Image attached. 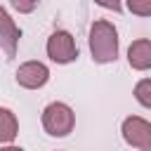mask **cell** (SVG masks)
Here are the masks:
<instances>
[{
  "label": "cell",
  "mask_w": 151,
  "mask_h": 151,
  "mask_svg": "<svg viewBox=\"0 0 151 151\" xmlns=\"http://www.w3.org/2000/svg\"><path fill=\"white\" fill-rule=\"evenodd\" d=\"M90 52L97 64L116 61L118 57V33L111 21H94L90 28Z\"/></svg>",
  "instance_id": "cell-1"
},
{
  "label": "cell",
  "mask_w": 151,
  "mask_h": 151,
  "mask_svg": "<svg viewBox=\"0 0 151 151\" xmlns=\"http://www.w3.org/2000/svg\"><path fill=\"white\" fill-rule=\"evenodd\" d=\"M73 125H76V116L68 104L54 101L42 111V127L52 137H66L73 130Z\"/></svg>",
  "instance_id": "cell-2"
},
{
  "label": "cell",
  "mask_w": 151,
  "mask_h": 151,
  "mask_svg": "<svg viewBox=\"0 0 151 151\" xmlns=\"http://www.w3.org/2000/svg\"><path fill=\"white\" fill-rule=\"evenodd\" d=\"M123 139L142 151H151V123L139 116H130L123 120Z\"/></svg>",
  "instance_id": "cell-3"
},
{
  "label": "cell",
  "mask_w": 151,
  "mask_h": 151,
  "mask_svg": "<svg viewBox=\"0 0 151 151\" xmlns=\"http://www.w3.org/2000/svg\"><path fill=\"white\" fill-rule=\"evenodd\" d=\"M47 57L57 64H68L78 57V47H76V40L68 31H57L50 35L47 40Z\"/></svg>",
  "instance_id": "cell-4"
},
{
  "label": "cell",
  "mask_w": 151,
  "mask_h": 151,
  "mask_svg": "<svg viewBox=\"0 0 151 151\" xmlns=\"http://www.w3.org/2000/svg\"><path fill=\"white\" fill-rule=\"evenodd\" d=\"M47 78H50V71H47V66L40 64V61H26V64H21L19 71H17V83H19L21 87H28V90L42 87V85L47 83Z\"/></svg>",
  "instance_id": "cell-5"
},
{
  "label": "cell",
  "mask_w": 151,
  "mask_h": 151,
  "mask_svg": "<svg viewBox=\"0 0 151 151\" xmlns=\"http://www.w3.org/2000/svg\"><path fill=\"white\" fill-rule=\"evenodd\" d=\"M19 38H21V31L17 28L14 19L7 14L5 7H0V47L5 50L7 57H14V54H17Z\"/></svg>",
  "instance_id": "cell-6"
},
{
  "label": "cell",
  "mask_w": 151,
  "mask_h": 151,
  "mask_svg": "<svg viewBox=\"0 0 151 151\" xmlns=\"http://www.w3.org/2000/svg\"><path fill=\"white\" fill-rule=\"evenodd\" d=\"M127 61H130V66L137 68V71L151 68V40H146V38L134 40V42L127 47Z\"/></svg>",
  "instance_id": "cell-7"
},
{
  "label": "cell",
  "mask_w": 151,
  "mask_h": 151,
  "mask_svg": "<svg viewBox=\"0 0 151 151\" xmlns=\"http://www.w3.org/2000/svg\"><path fill=\"white\" fill-rule=\"evenodd\" d=\"M19 132V123L9 109H0V142H12Z\"/></svg>",
  "instance_id": "cell-8"
},
{
  "label": "cell",
  "mask_w": 151,
  "mask_h": 151,
  "mask_svg": "<svg viewBox=\"0 0 151 151\" xmlns=\"http://www.w3.org/2000/svg\"><path fill=\"white\" fill-rule=\"evenodd\" d=\"M134 99L142 106L151 109V78H144V80H139L134 85Z\"/></svg>",
  "instance_id": "cell-9"
},
{
  "label": "cell",
  "mask_w": 151,
  "mask_h": 151,
  "mask_svg": "<svg viewBox=\"0 0 151 151\" xmlns=\"http://www.w3.org/2000/svg\"><path fill=\"white\" fill-rule=\"evenodd\" d=\"M127 9L137 17H151V0H127Z\"/></svg>",
  "instance_id": "cell-10"
},
{
  "label": "cell",
  "mask_w": 151,
  "mask_h": 151,
  "mask_svg": "<svg viewBox=\"0 0 151 151\" xmlns=\"http://www.w3.org/2000/svg\"><path fill=\"white\" fill-rule=\"evenodd\" d=\"M9 2H12V7H14L17 12L28 14V12H33V9L38 7V2H40V0H9Z\"/></svg>",
  "instance_id": "cell-11"
},
{
  "label": "cell",
  "mask_w": 151,
  "mask_h": 151,
  "mask_svg": "<svg viewBox=\"0 0 151 151\" xmlns=\"http://www.w3.org/2000/svg\"><path fill=\"white\" fill-rule=\"evenodd\" d=\"M97 5L106 7V9H113V12H120V0H94Z\"/></svg>",
  "instance_id": "cell-12"
},
{
  "label": "cell",
  "mask_w": 151,
  "mask_h": 151,
  "mask_svg": "<svg viewBox=\"0 0 151 151\" xmlns=\"http://www.w3.org/2000/svg\"><path fill=\"white\" fill-rule=\"evenodd\" d=\"M0 151H24V149H19V146H5V149H0Z\"/></svg>",
  "instance_id": "cell-13"
}]
</instances>
